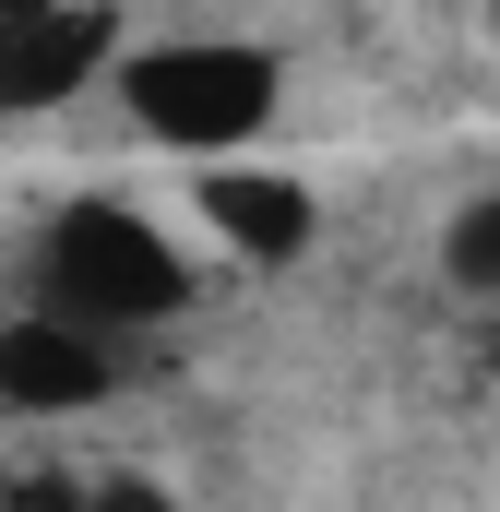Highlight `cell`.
Masks as SVG:
<instances>
[{"label":"cell","instance_id":"6da1fadb","mask_svg":"<svg viewBox=\"0 0 500 512\" xmlns=\"http://www.w3.org/2000/svg\"><path fill=\"white\" fill-rule=\"evenodd\" d=\"M24 286H36V310H72V322H96V334H143V322H167V310L191 298L179 251H167L155 215H131V203H60V215L36 227Z\"/></svg>","mask_w":500,"mask_h":512},{"label":"cell","instance_id":"7a4b0ae2","mask_svg":"<svg viewBox=\"0 0 500 512\" xmlns=\"http://www.w3.org/2000/svg\"><path fill=\"white\" fill-rule=\"evenodd\" d=\"M120 96H131V131L167 143V155H250L274 131L286 72L250 36H167V48H143L120 72Z\"/></svg>","mask_w":500,"mask_h":512},{"label":"cell","instance_id":"3957f363","mask_svg":"<svg viewBox=\"0 0 500 512\" xmlns=\"http://www.w3.org/2000/svg\"><path fill=\"white\" fill-rule=\"evenodd\" d=\"M108 393H120V334H96L72 310H36V298L0 322V405L12 417H84Z\"/></svg>","mask_w":500,"mask_h":512},{"label":"cell","instance_id":"277c9868","mask_svg":"<svg viewBox=\"0 0 500 512\" xmlns=\"http://www.w3.org/2000/svg\"><path fill=\"white\" fill-rule=\"evenodd\" d=\"M108 60H120L108 0H60V12H36V24H0V120H48V108H72Z\"/></svg>","mask_w":500,"mask_h":512},{"label":"cell","instance_id":"5b68a950","mask_svg":"<svg viewBox=\"0 0 500 512\" xmlns=\"http://www.w3.org/2000/svg\"><path fill=\"white\" fill-rule=\"evenodd\" d=\"M203 215H215V239L250 251V262H298L310 227H322V203H310L286 167H239V155H203Z\"/></svg>","mask_w":500,"mask_h":512},{"label":"cell","instance_id":"8992f818","mask_svg":"<svg viewBox=\"0 0 500 512\" xmlns=\"http://www.w3.org/2000/svg\"><path fill=\"white\" fill-rule=\"evenodd\" d=\"M441 262H453V286H500V191L453 215V239H441Z\"/></svg>","mask_w":500,"mask_h":512},{"label":"cell","instance_id":"52a82bcc","mask_svg":"<svg viewBox=\"0 0 500 512\" xmlns=\"http://www.w3.org/2000/svg\"><path fill=\"white\" fill-rule=\"evenodd\" d=\"M36 12H60V0H0V24H36Z\"/></svg>","mask_w":500,"mask_h":512},{"label":"cell","instance_id":"ba28073f","mask_svg":"<svg viewBox=\"0 0 500 512\" xmlns=\"http://www.w3.org/2000/svg\"><path fill=\"white\" fill-rule=\"evenodd\" d=\"M0 322H12V274H0Z\"/></svg>","mask_w":500,"mask_h":512},{"label":"cell","instance_id":"9c48e42d","mask_svg":"<svg viewBox=\"0 0 500 512\" xmlns=\"http://www.w3.org/2000/svg\"><path fill=\"white\" fill-rule=\"evenodd\" d=\"M489 370H500V346H489Z\"/></svg>","mask_w":500,"mask_h":512}]
</instances>
